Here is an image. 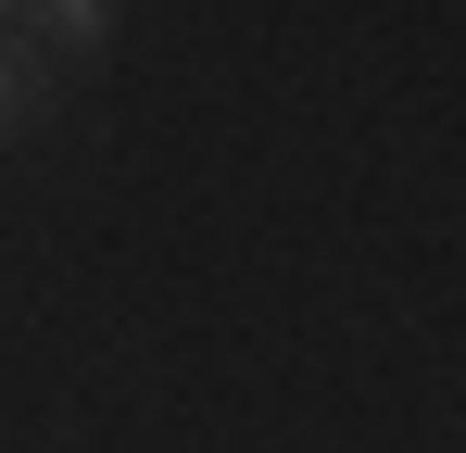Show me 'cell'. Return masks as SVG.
Returning a JSON list of instances; mask_svg holds the SVG:
<instances>
[{
	"mask_svg": "<svg viewBox=\"0 0 466 453\" xmlns=\"http://www.w3.org/2000/svg\"><path fill=\"white\" fill-rule=\"evenodd\" d=\"M13 25H25V38H38V51H101V38H114V13H101V0H64V13H13Z\"/></svg>",
	"mask_w": 466,
	"mask_h": 453,
	"instance_id": "cell-1",
	"label": "cell"
},
{
	"mask_svg": "<svg viewBox=\"0 0 466 453\" xmlns=\"http://www.w3.org/2000/svg\"><path fill=\"white\" fill-rule=\"evenodd\" d=\"M25 101H38V64H25V38H13V13H0V139L25 126Z\"/></svg>",
	"mask_w": 466,
	"mask_h": 453,
	"instance_id": "cell-2",
	"label": "cell"
}]
</instances>
